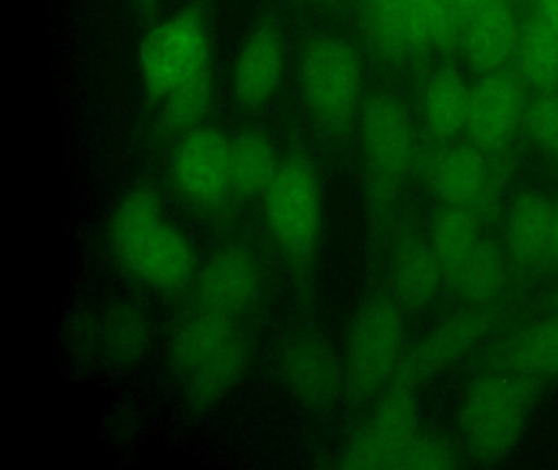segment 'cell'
I'll return each instance as SVG.
<instances>
[{"instance_id":"cb8c5ba5","label":"cell","mask_w":558,"mask_h":470,"mask_svg":"<svg viewBox=\"0 0 558 470\" xmlns=\"http://www.w3.org/2000/svg\"><path fill=\"white\" fill-rule=\"evenodd\" d=\"M470 87L457 72L442 69L427 82L423 97V114L430 136L437 140L453 139L466 127Z\"/></svg>"},{"instance_id":"d590c367","label":"cell","mask_w":558,"mask_h":470,"mask_svg":"<svg viewBox=\"0 0 558 470\" xmlns=\"http://www.w3.org/2000/svg\"><path fill=\"white\" fill-rule=\"evenodd\" d=\"M133 3H135L136 7H140V9L146 10L151 9V7H155L156 3L161 2V0H132Z\"/></svg>"},{"instance_id":"e575fe53","label":"cell","mask_w":558,"mask_h":470,"mask_svg":"<svg viewBox=\"0 0 558 470\" xmlns=\"http://www.w3.org/2000/svg\"><path fill=\"white\" fill-rule=\"evenodd\" d=\"M493 2L495 0H457V5H459L460 13H462L463 25Z\"/></svg>"},{"instance_id":"f1b7e54d","label":"cell","mask_w":558,"mask_h":470,"mask_svg":"<svg viewBox=\"0 0 558 470\" xmlns=\"http://www.w3.org/2000/svg\"><path fill=\"white\" fill-rule=\"evenodd\" d=\"M151 325L148 317L130 304L110 307L102 322V345L110 361L120 368L138 364L148 351Z\"/></svg>"},{"instance_id":"484cf974","label":"cell","mask_w":558,"mask_h":470,"mask_svg":"<svg viewBox=\"0 0 558 470\" xmlns=\"http://www.w3.org/2000/svg\"><path fill=\"white\" fill-rule=\"evenodd\" d=\"M508 260L501 248L488 238H480L463 263L452 289L463 302L478 309H489L505 293Z\"/></svg>"},{"instance_id":"7402d4cb","label":"cell","mask_w":558,"mask_h":470,"mask_svg":"<svg viewBox=\"0 0 558 470\" xmlns=\"http://www.w3.org/2000/svg\"><path fill=\"white\" fill-rule=\"evenodd\" d=\"M231 189L238 199L263 198L282 157L263 131L246 129L230 137Z\"/></svg>"},{"instance_id":"836d02e7","label":"cell","mask_w":558,"mask_h":470,"mask_svg":"<svg viewBox=\"0 0 558 470\" xmlns=\"http://www.w3.org/2000/svg\"><path fill=\"white\" fill-rule=\"evenodd\" d=\"M538 16L558 33V0H537Z\"/></svg>"},{"instance_id":"6da1fadb","label":"cell","mask_w":558,"mask_h":470,"mask_svg":"<svg viewBox=\"0 0 558 470\" xmlns=\"http://www.w3.org/2000/svg\"><path fill=\"white\" fill-rule=\"evenodd\" d=\"M162 209L151 186L129 189L110 219L109 244L119 267L136 283L156 293L174 294L197 274V255Z\"/></svg>"},{"instance_id":"30bf717a","label":"cell","mask_w":558,"mask_h":470,"mask_svg":"<svg viewBox=\"0 0 558 470\" xmlns=\"http://www.w3.org/2000/svg\"><path fill=\"white\" fill-rule=\"evenodd\" d=\"M171 178L185 201L204 211H217L233 196L230 137L204 126L179 137Z\"/></svg>"},{"instance_id":"d6986e66","label":"cell","mask_w":558,"mask_h":470,"mask_svg":"<svg viewBox=\"0 0 558 470\" xmlns=\"http://www.w3.org/2000/svg\"><path fill=\"white\" fill-rule=\"evenodd\" d=\"M554 205L537 191L521 193L512 201L506 219V253L514 267L541 263L547 248Z\"/></svg>"},{"instance_id":"9c48e42d","label":"cell","mask_w":558,"mask_h":470,"mask_svg":"<svg viewBox=\"0 0 558 470\" xmlns=\"http://www.w3.org/2000/svg\"><path fill=\"white\" fill-rule=\"evenodd\" d=\"M276 362L287 394L310 410L329 407L345 391L344 362L331 343L308 326L283 336Z\"/></svg>"},{"instance_id":"603a6c76","label":"cell","mask_w":558,"mask_h":470,"mask_svg":"<svg viewBox=\"0 0 558 470\" xmlns=\"http://www.w3.org/2000/svg\"><path fill=\"white\" fill-rule=\"evenodd\" d=\"M495 369L527 378H558V316L538 320L515 332L496 358Z\"/></svg>"},{"instance_id":"7a4b0ae2","label":"cell","mask_w":558,"mask_h":470,"mask_svg":"<svg viewBox=\"0 0 558 470\" xmlns=\"http://www.w3.org/2000/svg\"><path fill=\"white\" fill-rule=\"evenodd\" d=\"M264 219L300 299L312 300L323 234V186L318 169L302 150L282 157L263 196Z\"/></svg>"},{"instance_id":"9a60e30c","label":"cell","mask_w":558,"mask_h":470,"mask_svg":"<svg viewBox=\"0 0 558 470\" xmlns=\"http://www.w3.org/2000/svg\"><path fill=\"white\" fill-rule=\"evenodd\" d=\"M519 29L508 0H495L463 25L460 48L478 75L505 71L515 55Z\"/></svg>"},{"instance_id":"2e32d148","label":"cell","mask_w":558,"mask_h":470,"mask_svg":"<svg viewBox=\"0 0 558 470\" xmlns=\"http://www.w3.org/2000/svg\"><path fill=\"white\" fill-rule=\"evenodd\" d=\"M492 183L489 156L472 143L437 153L430 166V185L444 206L475 208Z\"/></svg>"},{"instance_id":"d4e9b609","label":"cell","mask_w":558,"mask_h":470,"mask_svg":"<svg viewBox=\"0 0 558 470\" xmlns=\"http://www.w3.org/2000/svg\"><path fill=\"white\" fill-rule=\"evenodd\" d=\"M478 227V218L472 208L444 206L434 215L429 244L442 268L444 281L450 287L482 238Z\"/></svg>"},{"instance_id":"74e56055","label":"cell","mask_w":558,"mask_h":470,"mask_svg":"<svg viewBox=\"0 0 558 470\" xmlns=\"http://www.w3.org/2000/svg\"><path fill=\"white\" fill-rule=\"evenodd\" d=\"M554 306H555V309H557V313H558V287H557V290H555Z\"/></svg>"},{"instance_id":"52a82bcc","label":"cell","mask_w":558,"mask_h":470,"mask_svg":"<svg viewBox=\"0 0 558 470\" xmlns=\"http://www.w3.org/2000/svg\"><path fill=\"white\" fill-rule=\"evenodd\" d=\"M357 126L367 198L380 212L413 162V126L407 108L390 94L365 98Z\"/></svg>"},{"instance_id":"44dd1931","label":"cell","mask_w":558,"mask_h":470,"mask_svg":"<svg viewBox=\"0 0 558 470\" xmlns=\"http://www.w3.org/2000/svg\"><path fill=\"white\" fill-rule=\"evenodd\" d=\"M442 280V268L430 244L414 237L400 242L393 257V289L404 310L426 309Z\"/></svg>"},{"instance_id":"f546056e","label":"cell","mask_w":558,"mask_h":470,"mask_svg":"<svg viewBox=\"0 0 558 470\" xmlns=\"http://www.w3.org/2000/svg\"><path fill=\"white\" fill-rule=\"evenodd\" d=\"M416 51H450L460 46L463 18L457 0H410Z\"/></svg>"},{"instance_id":"4dcf8cb0","label":"cell","mask_w":558,"mask_h":470,"mask_svg":"<svg viewBox=\"0 0 558 470\" xmlns=\"http://www.w3.org/2000/svg\"><path fill=\"white\" fill-rule=\"evenodd\" d=\"M462 463L457 447L446 437L420 433L401 459L398 470L456 469Z\"/></svg>"},{"instance_id":"277c9868","label":"cell","mask_w":558,"mask_h":470,"mask_svg":"<svg viewBox=\"0 0 558 470\" xmlns=\"http://www.w3.org/2000/svg\"><path fill=\"white\" fill-rule=\"evenodd\" d=\"M537 379L493 368L480 375L463 397L459 428L473 459L495 462L508 456L537 400Z\"/></svg>"},{"instance_id":"ba28073f","label":"cell","mask_w":558,"mask_h":470,"mask_svg":"<svg viewBox=\"0 0 558 470\" xmlns=\"http://www.w3.org/2000/svg\"><path fill=\"white\" fill-rule=\"evenodd\" d=\"M417 382L398 369L375 408L374 417L352 437L342 456L345 469L398 470L420 431Z\"/></svg>"},{"instance_id":"ffe728a7","label":"cell","mask_w":558,"mask_h":470,"mask_svg":"<svg viewBox=\"0 0 558 470\" xmlns=\"http://www.w3.org/2000/svg\"><path fill=\"white\" fill-rule=\"evenodd\" d=\"M365 41L385 62H401L416 52L410 0H357Z\"/></svg>"},{"instance_id":"7c38bea8","label":"cell","mask_w":558,"mask_h":470,"mask_svg":"<svg viewBox=\"0 0 558 470\" xmlns=\"http://www.w3.org/2000/svg\"><path fill=\"white\" fill-rule=\"evenodd\" d=\"M260 289L263 274L253 251L228 245L198 270L195 297L201 309L238 319L256 306Z\"/></svg>"},{"instance_id":"3957f363","label":"cell","mask_w":558,"mask_h":470,"mask_svg":"<svg viewBox=\"0 0 558 470\" xmlns=\"http://www.w3.org/2000/svg\"><path fill=\"white\" fill-rule=\"evenodd\" d=\"M303 110L326 143H348L362 103V62L357 51L338 36L305 42L296 62Z\"/></svg>"},{"instance_id":"ac0fdd59","label":"cell","mask_w":558,"mask_h":470,"mask_svg":"<svg viewBox=\"0 0 558 470\" xmlns=\"http://www.w3.org/2000/svg\"><path fill=\"white\" fill-rule=\"evenodd\" d=\"M251 346L243 332L215 352L184 381L185 401L194 413L217 407L236 387L250 364Z\"/></svg>"},{"instance_id":"e0dca14e","label":"cell","mask_w":558,"mask_h":470,"mask_svg":"<svg viewBox=\"0 0 558 470\" xmlns=\"http://www.w3.org/2000/svg\"><path fill=\"white\" fill-rule=\"evenodd\" d=\"M240 332L236 319L197 307L195 312L178 323L169 338L171 371L184 381Z\"/></svg>"},{"instance_id":"4316f807","label":"cell","mask_w":558,"mask_h":470,"mask_svg":"<svg viewBox=\"0 0 558 470\" xmlns=\"http://www.w3.org/2000/svg\"><path fill=\"white\" fill-rule=\"evenodd\" d=\"M515 58L525 84L541 94L558 90V33L538 13L521 25Z\"/></svg>"},{"instance_id":"5bb4252c","label":"cell","mask_w":558,"mask_h":470,"mask_svg":"<svg viewBox=\"0 0 558 470\" xmlns=\"http://www.w3.org/2000/svg\"><path fill=\"white\" fill-rule=\"evenodd\" d=\"M493 323L495 313L489 309L470 307L469 310L456 313L430 330L404 355L398 369L421 384L459 361L488 335Z\"/></svg>"},{"instance_id":"f35d334b","label":"cell","mask_w":558,"mask_h":470,"mask_svg":"<svg viewBox=\"0 0 558 470\" xmlns=\"http://www.w3.org/2000/svg\"><path fill=\"white\" fill-rule=\"evenodd\" d=\"M557 316H558V313H557Z\"/></svg>"},{"instance_id":"1f68e13d","label":"cell","mask_w":558,"mask_h":470,"mask_svg":"<svg viewBox=\"0 0 558 470\" xmlns=\"http://www.w3.org/2000/svg\"><path fill=\"white\" fill-rule=\"evenodd\" d=\"M524 121L532 143L558 159V90L538 95L525 110Z\"/></svg>"},{"instance_id":"5b68a950","label":"cell","mask_w":558,"mask_h":470,"mask_svg":"<svg viewBox=\"0 0 558 470\" xmlns=\"http://www.w3.org/2000/svg\"><path fill=\"white\" fill-rule=\"evenodd\" d=\"M404 309L397 297L378 294L359 309L344 356L345 394L362 405L385 391L403 359Z\"/></svg>"},{"instance_id":"8992f818","label":"cell","mask_w":558,"mask_h":470,"mask_svg":"<svg viewBox=\"0 0 558 470\" xmlns=\"http://www.w3.org/2000/svg\"><path fill=\"white\" fill-rule=\"evenodd\" d=\"M208 65L210 36L201 3L182 7L156 23L140 42V78L148 97L158 103Z\"/></svg>"},{"instance_id":"8fae6325","label":"cell","mask_w":558,"mask_h":470,"mask_svg":"<svg viewBox=\"0 0 558 470\" xmlns=\"http://www.w3.org/2000/svg\"><path fill=\"white\" fill-rule=\"evenodd\" d=\"M525 110L522 78L506 69L480 75L478 82L470 87L465 127L470 143L488 156L502 152L524 120Z\"/></svg>"},{"instance_id":"d6a6232c","label":"cell","mask_w":558,"mask_h":470,"mask_svg":"<svg viewBox=\"0 0 558 470\" xmlns=\"http://www.w3.org/2000/svg\"><path fill=\"white\" fill-rule=\"evenodd\" d=\"M541 264L558 268V202L554 205L551 212L550 232H548L547 248H545L544 258Z\"/></svg>"},{"instance_id":"83f0119b","label":"cell","mask_w":558,"mask_h":470,"mask_svg":"<svg viewBox=\"0 0 558 470\" xmlns=\"http://www.w3.org/2000/svg\"><path fill=\"white\" fill-rule=\"evenodd\" d=\"M214 100L211 65L166 95L159 104V123L168 136L182 137L201 127Z\"/></svg>"},{"instance_id":"4fadbf2b","label":"cell","mask_w":558,"mask_h":470,"mask_svg":"<svg viewBox=\"0 0 558 470\" xmlns=\"http://www.w3.org/2000/svg\"><path fill=\"white\" fill-rule=\"evenodd\" d=\"M286 71L282 32L272 20L251 28L238 52L233 71L234 97L246 110H259L272 100Z\"/></svg>"},{"instance_id":"8d00e7d4","label":"cell","mask_w":558,"mask_h":470,"mask_svg":"<svg viewBox=\"0 0 558 470\" xmlns=\"http://www.w3.org/2000/svg\"><path fill=\"white\" fill-rule=\"evenodd\" d=\"M313 2L322 3V5H331V3L338 2V0H313Z\"/></svg>"}]
</instances>
